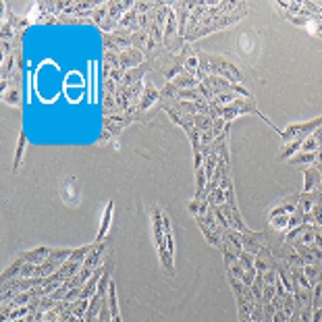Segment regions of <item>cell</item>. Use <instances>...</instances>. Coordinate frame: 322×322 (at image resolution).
<instances>
[{"label":"cell","mask_w":322,"mask_h":322,"mask_svg":"<svg viewBox=\"0 0 322 322\" xmlns=\"http://www.w3.org/2000/svg\"><path fill=\"white\" fill-rule=\"evenodd\" d=\"M250 13V6L248 8H241V11H235V13H231V15H221V17H216L212 23H208V25H204V27H200L192 37H187L185 40V44H192L193 40H200V37H204V35H210V33H214V32H221V30H226V27H231L233 23H239L241 19Z\"/></svg>","instance_id":"cell-1"},{"label":"cell","mask_w":322,"mask_h":322,"mask_svg":"<svg viewBox=\"0 0 322 322\" xmlns=\"http://www.w3.org/2000/svg\"><path fill=\"white\" fill-rule=\"evenodd\" d=\"M320 127H322V117H316V119L306 121V123H289L287 129H283L281 139L285 141V144H289L293 139H306L308 135H312Z\"/></svg>","instance_id":"cell-2"},{"label":"cell","mask_w":322,"mask_h":322,"mask_svg":"<svg viewBox=\"0 0 322 322\" xmlns=\"http://www.w3.org/2000/svg\"><path fill=\"white\" fill-rule=\"evenodd\" d=\"M160 98H162V94H160V90L156 88L154 83H146L144 88V94H141V98L137 102V112H135V121H144V112L150 110L152 106H160Z\"/></svg>","instance_id":"cell-3"},{"label":"cell","mask_w":322,"mask_h":322,"mask_svg":"<svg viewBox=\"0 0 322 322\" xmlns=\"http://www.w3.org/2000/svg\"><path fill=\"white\" fill-rule=\"evenodd\" d=\"M299 212V193H293V195H289V197H285L281 204H277V206H272L270 210H268V214H266V219L270 221V219H274V216H283V214H297Z\"/></svg>","instance_id":"cell-4"},{"label":"cell","mask_w":322,"mask_h":322,"mask_svg":"<svg viewBox=\"0 0 322 322\" xmlns=\"http://www.w3.org/2000/svg\"><path fill=\"white\" fill-rule=\"evenodd\" d=\"M162 210L160 206H152L150 208V221H152V233H154V241L156 245L164 243V229H162Z\"/></svg>","instance_id":"cell-5"},{"label":"cell","mask_w":322,"mask_h":322,"mask_svg":"<svg viewBox=\"0 0 322 322\" xmlns=\"http://www.w3.org/2000/svg\"><path fill=\"white\" fill-rule=\"evenodd\" d=\"M106 245L108 241H100L94 245V250L90 252V256L83 260V268H90V270H96L98 266H102V256L106 252Z\"/></svg>","instance_id":"cell-6"},{"label":"cell","mask_w":322,"mask_h":322,"mask_svg":"<svg viewBox=\"0 0 322 322\" xmlns=\"http://www.w3.org/2000/svg\"><path fill=\"white\" fill-rule=\"evenodd\" d=\"M318 187H320V170H318V164L306 166L304 168V192L306 193L316 192Z\"/></svg>","instance_id":"cell-7"},{"label":"cell","mask_w":322,"mask_h":322,"mask_svg":"<svg viewBox=\"0 0 322 322\" xmlns=\"http://www.w3.org/2000/svg\"><path fill=\"white\" fill-rule=\"evenodd\" d=\"M318 202H322V193L320 192H310V193L301 192L299 193V214H310Z\"/></svg>","instance_id":"cell-8"},{"label":"cell","mask_w":322,"mask_h":322,"mask_svg":"<svg viewBox=\"0 0 322 322\" xmlns=\"http://www.w3.org/2000/svg\"><path fill=\"white\" fill-rule=\"evenodd\" d=\"M168 83H173L177 90H195L197 85H200V77L193 73H181L179 77H175L173 81H168Z\"/></svg>","instance_id":"cell-9"},{"label":"cell","mask_w":322,"mask_h":322,"mask_svg":"<svg viewBox=\"0 0 322 322\" xmlns=\"http://www.w3.org/2000/svg\"><path fill=\"white\" fill-rule=\"evenodd\" d=\"M193 219H195V223H197V226H200V231L204 233V237H206V241L208 243H210V245H214V248H223V239L219 237V235H216L212 229H210V226H208L206 225V221H204V216H193Z\"/></svg>","instance_id":"cell-10"},{"label":"cell","mask_w":322,"mask_h":322,"mask_svg":"<svg viewBox=\"0 0 322 322\" xmlns=\"http://www.w3.org/2000/svg\"><path fill=\"white\" fill-rule=\"evenodd\" d=\"M52 248H46V245H40V248H33L30 252H23V258H25V264H42L46 258H48Z\"/></svg>","instance_id":"cell-11"},{"label":"cell","mask_w":322,"mask_h":322,"mask_svg":"<svg viewBox=\"0 0 322 322\" xmlns=\"http://www.w3.org/2000/svg\"><path fill=\"white\" fill-rule=\"evenodd\" d=\"M112 212H115V202H108L106 204V210H104L102 214V223H100V231H98V237H96V243L104 241V237H106V231H108V226L112 223Z\"/></svg>","instance_id":"cell-12"},{"label":"cell","mask_w":322,"mask_h":322,"mask_svg":"<svg viewBox=\"0 0 322 322\" xmlns=\"http://www.w3.org/2000/svg\"><path fill=\"white\" fill-rule=\"evenodd\" d=\"M25 146H27V133L21 129L19 131V137H17V150H15V160H13V173H17L19 166L23 162V152H25Z\"/></svg>","instance_id":"cell-13"},{"label":"cell","mask_w":322,"mask_h":322,"mask_svg":"<svg viewBox=\"0 0 322 322\" xmlns=\"http://www.w3.org/2000/svg\"><path fill=\"white\" fill-rule=\"evenodd\" d=\"M304 141H306V139H293V141H289V144H285V146L279 150L277 158H279V160H289V158H293V156H295L299 150H301Z\"/></svg>","instance_id":"cell-14"},{"label":"cell","mask_w":322,"mask_h":322,"mask_svg":"<svg viewBox=\"0 0 322 322\" xmlns=\"http://www.w3.org/2000/svg\"><path fill=\"white\" fill-rule=\"evenodd\" d=\"M158 258H160V264H162V268L166 274H175V262L173 258L175 256H170L168 250H166V241L158 245Z\"/></svg>","instance_id":"cell-15"},{"label":"cell","mask_w":322,"mask_h":322,"mask_svg":"<svg viewBox=\"0 0 322 322\" xmlns=\"http://www.w3.org/2000/svg\"><path fill=\"white\" fill-rule=\"evenodd\" d=\"M223 241L229 243L237 254L243 252V243H241V233H239V231H235V229H225V231H223Z\"/></svg>","instance_id":"cell-16"},{"label":"cell","mask_w":322,"mask_h":322,"mask_svg":"<svg viewBox=\"0 0 322 322\" xmlns=\"http://www.w3.org/2000/svg\"><path fill=\"white\" fill-rule=\"evenodd\" d=\"M2 102L6 106H19V104H21V88L8 85V90L2 92Z\"/></svg>","instance_id":"cell-17"},{"label":"cell","mask_w":322,"mask_h":322,"mask_svg":"<svg viewBox=\"0 0 322 322\" xmlns=\"http://www.w3.org/2000/svg\"><path fill=\"white\" fill-rule=\"evenodd\" d=\"M23 264H25V258H23V254L19 256V258L8 266L4 272H2V283H6V281H13V277H19L21 274V268H23Z\"/></svg>","instance_id":"cell-18"},{"label":"cell","mask_w":322,"mask_h":322,"mask_svg":"<svg viewBox=\"0 0 322 322\" xmlns=\"http://www.w3.org/2000/svg\"><path fill=\"white\" fill-rule=\"evenodd\" d=\"M192 121H193V127L200 131V133H206V131H210L212 125H214V119L208 117V115H193Z\"/></svg>","instance_id":"cell-19"},{"label":"cell","mask_w":322,"mask_h":322,"mask_svg":"<svg viewBox=\"0 0 322 322\" xmlns=\"http://www.w3.org/2000/svg\"><path fill=\"white\" fill-rule=\"evenodd\" d=\"M304 272H306L308 281L312 283V287H314L316 283H322V270H320L318 264H306V266H304Z\"/></svg>","instance_id":"cell-20"},{"label":"cell","mask_w":322,"mask_h":322,"mask_svg":"<svg viewBox=\"0 0 322 322\" xmlns=\"http://www.w3.org/2000/svg\"><path fill=\"white\" fill-rule=\"evenodd\" d=\"M106 17H108V2H100L92 13V23H96L100 27L104 21H106Z\"/></svg>","instance_id":"cell-21"},{"label":"cell","mask_w":322,"mask_h":322,"mask_svg":"<svg viewBox=\"0 0 322 322\" xmlns=\"http://www.w3.org/2000/svg\"><path fill=\"white\" fill-rule=\"evenodd\" d=\"M237 98H239V94H235V92H223L216 98H212L210 104H216V106H229V104H233Z\"/></svg>","instance_id":"cell-22"},{"label":"cell","mask_w":322,"mask_h":322,"mask_svg":"<svg viewBox=\"0 0 322 322\" xmlns=\"http://www.w3.org/2000/svg\"><path fill=\"white\" fill-rule=\"evenodd\" d=\"M69 308H71V312H73V316L85 318V314H88V308H90V299L79 297L77 301H73V306H69Z\"/></svg>","instance_id":"cell-23"},{"label":"cell","mask_w":322,"mask_h":322,"mask_svg":"<svg viewBox=\"0 0 322 322\" xmlns=\"http://www.w3.org/2000/svg\"><path fill=\"white\" fill-rule=\"evenodd\" d=\"M254 258H256V256L250 254V252H241V254H239V262H241V266H243L245 270H248L250 274H254V277H256V264H254Z\"/></svg>","instance_id":"cell-24"},{"label":"cell","mask_w":322,"mask_h":322,"mask_svg":"<svg viewBox=\"0 0 322 322\" xmlns=\"http://www.w3.org/2000/svg\"><path fill=\"white\" fill-rule=\"evenodd\" d=\"M312 306H314V310L322 308V283H316L312 287Z\"/></svg>","instance_id":"cell-25"},{"label":"cell","mask_w":322,"mask_h":322,"mask_svg":"<svg viewBox=\"0 0 322 322\" xmlns=\"http://www.w3.org/2000/svg\"><path fill=\"white\" fill-rule=\"evenodd\" d=\"M104 129H106L108 133H110L112 137H115V135H119V133H121V131L125 129V127H121L119 123H112V121H108V119H104Z\"/></svg>","instance_id":"cell-26"},{"label":"cell","mask_w":322,"mask_h":322,"mask_svg":"<svg viewBox=\"0 0 322 322\" xmlns=\"http://www.w3.org/2000/svg\"><path fill=\"white\" fill-rule=\"evenodd\" d=\"M318 170H320V187L316 189V192H320V193H322V162L318 164Z\"/></svg>","instance_id":"cell-27"},{"label":"cell","mask_w":322,"mask_h":322,"mask_svg":"<svg viewBox=\"0 0 322 322\" xmlns=\"http://www.w3.org/2000/svg\"><path fill=\"white\" fill-rule=\"evenodd\" d=\"M112 322H123V316L119 314V316H115V318H112Z\"/></svg>","instance_id":"cell-28"}]
</instances>
